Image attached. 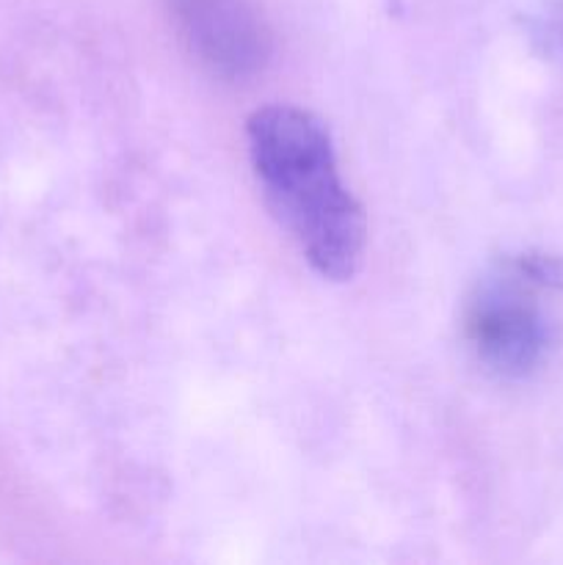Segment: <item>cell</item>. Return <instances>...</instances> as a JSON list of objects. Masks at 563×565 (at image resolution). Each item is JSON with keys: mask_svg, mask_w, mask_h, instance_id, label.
Instances as JSON below:
<instances>
[{"mask_svg": "<svg viewBox=\"0 0 563 565\" xmlns=\"http://www.w3.org/2000/svg\"><path fill=\"white\" fill-rule=\"evenodd\" d=\"M248 158L265 207L323 279L348 281L364 257V213L337 171L323 121L293 105H268L246 121Z\"/></svg>", "mask_w": 563, "mask_h": 565, "instance_id": "cell-1", "label": "cell"}, {"mask_svg": "<svg viewBox=\"0 0 563 565\" xmlns=\"http://www.w3.org/2000/svg\"><path fill=\"white\" fill-rule=\"evenodd\" d=\"M491 279L472 296L464 315V331L475 356L500 379L535 373L550 351V323L524 292L522 276Z\"/></svg>", "mask_w": 563, "mask_h": 565, "instance_id": "cell-2", "label": "cell"}, {"mask_svg": "<svg viewBox=\"0 0 563 565\" xmlns=\"http://www.w3.org/2000/svg\"><path fill=\"white\" fill-rule=\"evenodd\" d=\"M169 9L188 50L215 75L243 81L268 61V28L248 0H169Z\"/></svg>", "mask_w": 563, "mask_h": 565, "instance_id": "cell-3", "label": "cell"}, {"mask_svg": "<svg viewBox=\"0 0 563 565\" xmlns=\"http://www.w3.org/2000/svg\"><path fill=\"white\" fill-rule=\"evenodd\" d=\"M511 268L517 270L528 285L563 290V257H557V254H519L511 263Z\"/></svg>", "mask_w": 563, "mask_h": 565, "instance_id": "cell-4", "label": "cell"}]
</instances>
